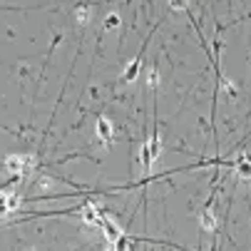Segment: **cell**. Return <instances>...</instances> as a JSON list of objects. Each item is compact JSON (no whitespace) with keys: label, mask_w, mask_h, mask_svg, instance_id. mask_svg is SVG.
I'll return each mask as SVG.
<instances>
[{"label":"cell","mask_w":251,"mask_h":251,"mask_svg":"<svg viewBox=\"0 0 251 251\" xmlns=\"http://www.w3.org/2000/svg\"><path fill=\"white\" fill-rule=\"evenodd\" d=\"M90 18H92L90 5H77V8H75V20H77V25H87Z\"/></svg>","instance_id":"8"},{"label":"cell","mask_w":251,"mask_h":251,"mask_svg":"<svg viewBox=\"0 0 251 251\" xmlns=\"http://www.w3.org/2000/svg\"><path fill=\"white\" fill-rule=\"evenodd\" d=\"M236 174L244 176V179H251V159H249V157H239V162H236Z\"/></svg>","instance_id":"9"},{"label":"cell","mask_w":251,"mask_h":251,"mask_svg":"<svg viewBox=\"0 0 251 251\" xmlns=\"http://www.w3.org/2000/svg\"><path fill=\"white\" fill-rule=\"evenodd\" d=\"M120 25H122V20H120L117 13H110V15L104 18V30H117Z\"/></svg>","instance_id":"10"},{"label":"cell","mask_w":251,"mask_h":251,"mask_svg":"<svg viewBox=\"0 0 251 251\" xmlns=\"http://www.w3.org/2000/svg\"><path fill=\"white\" fill-rule=\"evenodd\" d=\"M80 214H82V222H85L87 226H92V229H100L102 222L107 219V211H104L100 204H95V201H87Z\"/></svg>","instance_id":"3"},{"label":"cell","mask_w":251,"mask_h":251,"mask_svg":"<svg viewBox=\"0 0 251 251\" xmlns=\"http://www.w3.org/2000/svg\"><path fill=\"white\" fill-rule=\"evenodd\" d=\"M100 229H102L104 239L110 241V244H117V241H120V239L125 236V234H122V229H120V226H117V224H115V222H112L110 217H107V219L102 222V226H100Z\"/></svg>","instance_id":"5"},{"label":"cell","mask_w":251,"mask_h":251,"mask_svg":"<svg viewBox=\"0 0 251 251\" xmlns=\"http://www.w3.org/2000/svg\"><path fill=\"white\" fill-rule=\"evenodd\" d=\"M157 159H159V139L152 137L139 150V164H142V169H145V172H152V167H154Z\"/></svg>","instance_id":"2"},{"label":"cell","mask_w":251,"mask_h":251,"mask_svg":"<svg viewBox=\"0 0 251 251\" xmlns=\"http://www.w3.org/2000/svg\"><path fill=\"white\" fill-rule=\"evenodd\" d=\"M199 226H201L204 231H214V229H217V217H214L211 209H204V211L199 214Z\"/></svg>","instance_id":"6"},{"label":"cell","mask_w":251,"mask_h":251,"mask_svg":"<svg viewBox=\"0 0 251 251\" xmlns=\"http://www.w3.org/2000/svg\"><path fill=\"white\" fill-rule=\"evenodd\" d=\"M8 194H10V192H0V219L8 217V214H13L10 206H8Z\"/></svg>","instance_id":"11"},{"label":"cell","mask_w":251,"mask_h":251,"mask_svg":"<svg viewBox=\"0 0 251 251\" xmlns=\"http://www.w3.org/2000/svg\"><path fill=\"white\" fill-rule=\"evenodd\" d=\"M95 129H97V137H100L102 145H112L115 142V125H112L110 117H97Z\"/></svg>","instance_id":"4"},{"label":"cell","mask_w":251,"mask_h":251,"mask_svg":"<svg viewBox=\"0 0 251 251\" xmlns=\"http://www.w3.org/2000/svg\"><path fill=\"white\" fill-rule=\"evenodd\" d=\"M147 87H152V90L159 87V73L157 70H147Z\"/></svg>","instance_id":"12"},{"label":"cell","mask_w":251,"mask_h":251,"mask_svg":"<svg viewBox=\"0 0 251 251\" xmlns=\"http://www.w3.org/2000/svg\"><path fill=\"white\" fill-rule=\"evenodd\" d=\"M139 67H142V60H139V57H134V60L125 67V73H122V82H134V80H137V75H139Z\"/></svg>","instance_id":"7"},{"label":"cell","mask_w":251,"mask_h":251,"mask_svg":"<svg viewBox=\"0 0 251 251\" xmlns=\"http://www.w3.org/2000/svg\"><path fill=\"white\" fill-rule=\"evenodd\" d=\"M32 169H35V157H32V154H10V157L5 159V172H8L13 179L27 176Z\"/></svg>","instance_id":"1"},{"label":"cell","mask_w":251,"mask_h":251,"mask_svg":"<svg viewBox=\"0 0 251 251\" xmlns=\"http://www.w3.org/2000/svg\"><path fill=\"white\" fill-rule=\"evenodd\" d=\"M187 5H189V0H169L172 10H187Z\"/></svg>","instance_id":"14"},{"label":"cell","mask_w":251,"mask_h":251,"mask_svg":"<svg viewBox=\"0 0 251 251\" xmlns=\"http://www.w3.org/2000/svg\"><path fill=\"white\" fill-rule=\"evenodd\" d=\"M107 251H117V249H115V246H110V249H107Z\"/></svg>","instance_id":"15"},{"label":"cell","mask_w":251,"mask_h":251,"mask_svg":"<svg viewBox=\"0 0 251 251\" xmlns=\"http://www.w3.org/2000/svg\"><path fill=\"white\" fill-rule=\"evenodd\" d=\"M222 87H224V92H226L229 97H236V85H234L229 77H222Z\"/></svg>","instance_id":"13"}]
</instances>
